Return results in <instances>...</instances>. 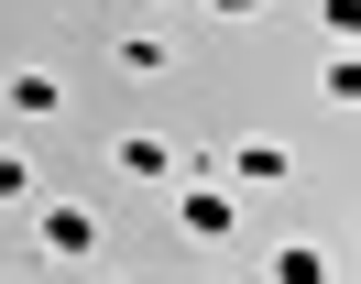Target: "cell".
Listing matches in <instances>:
<instances>
[{"label":"cell","instance_id":"obj_1","mask_svg":"<svg viewBox=\"0 0 361 284\" xmlns=\"http://www.w3.org/2000/svg\"><path fill=\"white\" fill-rule=\"evenodd\" d=\"M176 218H186L197 240H230V218H241V208H230L219 186H186V197H176Z\"/></svg>","mask_w":361,"mask_h":284},{"label":"cell","instance_id":"obj_5","mask_svg":"<svg viewBox=\"0 0 361 284\" xmlns=\"http://www.w3.org/2000/svg\"><path fill=\"white\" fill-rule=\"evenodd\" d=\"M0 197H33V164H23V153H0Z\"/></svg>","mask_w":361,"mask_h":284},{"label":"cell","instance_id":"obj_2","mask_svg":"<svg viewBox=\"0 0 361 284\" xmlns=\"http://www.w3.org/2000/svg\"><path fill=\"white\" fill-rule=\"evenodd\" d=\"M44 240H55V252H88L99 218H88V208H44Z\"/></svg>","mask_w":361,"mask_h":284},{"label":"cell","instance_id":"obj_4","mask_svg":"<svg viewBox=\"0 0 361 284\" xmlns=\"http://www.w3.org/2000/svg\"><path fill=\"white\" fill-rule=\"evenodd\" d=\"M241 175L252 186H285V142H241Z\"/></svg>","mask_w":361,"mask_h":284},{"label":"cell","instance_id":"obj_6","mask_svg":"<svg viewBox=\"0 0 361 284\" xmlns=\"http://www.w3.org/2000/svg\"><path fill=\"white\" fill-rule=\"evenodd\" d=\"M208 11H219V22H241V11H263V0H208Z\"/></svg>","mask_w":361,"mask_h":284},{"label":"cell","instance_id":"obj_3","mask_svg":"<svg viewBox=\"0 0 361 284\" xmlns=\"http://www.w3.org/2000/svg\"><path fill=\"white\" fill-rule=\"evenodd\" d=\"M121 175H142V186L164 175V142H154V131H121Z\"/></svg>","mask_w":361,"mask_h":284}]
</instances>
